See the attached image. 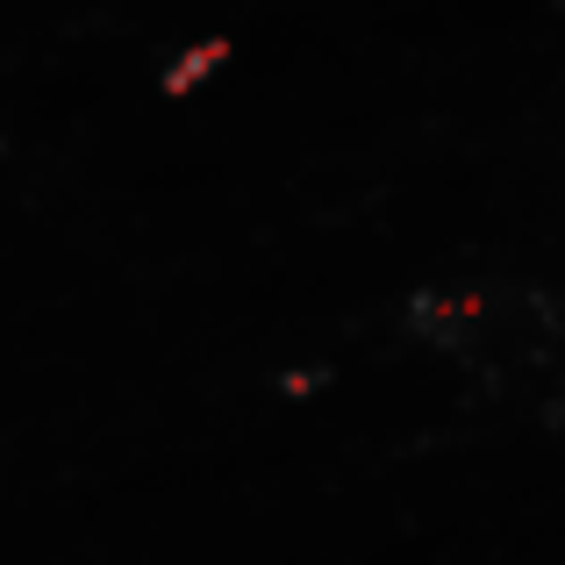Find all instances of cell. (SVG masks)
Segmentation results:
<instances>
[{
	"mask_svg": "<svg viewBox=\"0 0 565 565\" xmlns=\"http://www.w3.org/2000/svg\"><path fill=\"white\" fill-rule=\"evenodd\" d=\"M222 65H230V43H186L172 65H158V86H166V94H193V86Z\"/></svg>",
	"mask_w": 565,
	"mask_h": 565,
	"instance_id": "1",
	"label": "cell"
}]
</instances>
